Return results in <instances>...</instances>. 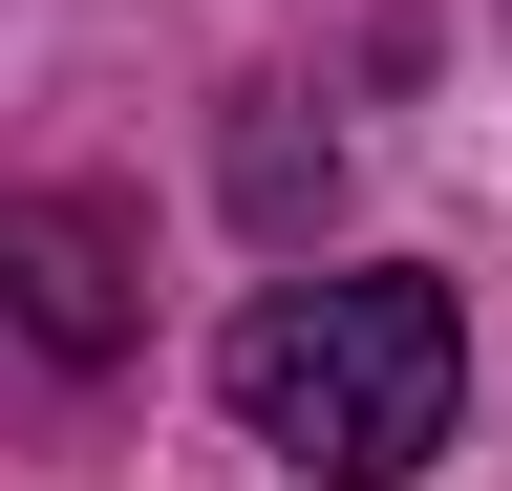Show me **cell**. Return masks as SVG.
<instances>
[{"instance_id": "6da1fadb", "label": "cell", "mask_w": 512, "mask_h": 491, "mask_svg": "<svg viewBox=\"0 0 512 491\" xmlns=\"http://www.w3.org/2000/svg\"><path fill=\"white\" fill-rule=\"evenodd\" d=\"M214 385H235V427H256L278 470L406 491V470L448 449V406H470V321H448V278H278V299L214 342Z\"/></svg>"}, {"instance_id": "7a4b0ae2", "label": "cell", "mask_w": 512, "mask_h": 491, "mask_svg": "<svg viewBox=\"0 0 512 491\" xmlns=\"http://www.w3.org/2000/svg\"><path fill=\"white\" fill-rule=\"evenodd\" d=\"M0 321L43 363H128L150 342V235L107 193H0Z\"/></svg>"}]
</instances>
